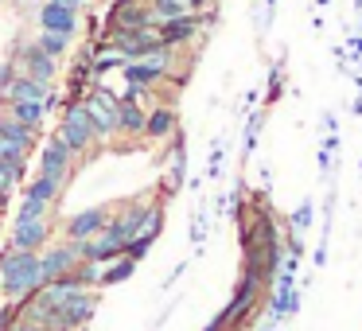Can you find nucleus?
<instances>
[{
  "mask_svg": "<svg viewBox=\"0 0 362 331\" xmlns=\"http://www.w3.org/2000/svg\"><path fill=\"white\" fill-rule=\"evenodd\" d=\"M8 66H12L16 74H24V79L40 82V86H55V74H59V59L43 55L35 43H20Z\"/></svg>",
  "mask_w": 362,
  "mask_h": 331,
  "instance_id": "obj_5",
  "label": "nucleus"
},
{
  "mask_svg": "<svg viewBox=\"0 0 362 331\" xmlns=\"http://www.w3.org/2000/svg\"><path fill=\"white\" fill-rule=\"evenodd\" d=\"M206 4H211V0H191V8H195V12H199V8H206Z\"/></svg>",
  "mask_w": 362,
  "mask_h": 331,
  "instance_id": "obj_30",
  "label": "nucleus"
},
{
  "mask_svg": "<svg viewBox=\"0 0 362 331\" xmlns=\"http://www.w3.org/2000/svg\"><path fill=\"white\" fill-rule=\"evenodd\" d=\"M8 331H43V327H35V323H28V320H16Z\"/></svg>",
  "mask_w": 362,
  "mask_h": 331,
  "instance_id": "obj_27",
  "label": "nucleus"
},
{
  "mask_svg": "<svg viewBox=\"0 0 362 331\" xmlns=\"http://www.w3.org/2000/svg\"><path fill=\"white\" fill-rule=\"evenodd\" d=\"M110 214H113V207H86V211L71 214L66 226H63V242H86V238L102 234Z\"/></svg>",
  "mask_w": 362,
  "mask_h": 331,
  "instance_id": "obj_8",
  "label": "nucleus"
},
{
  "mask_svg": "<svg viewBox=\"0 0 362 331\" xmlns=\"http://www.w3.org/2000/svg\"><path fill=\"white\" fill-rule=\"evenodd\" d=\"M144 94H148V90H144V86H129V90H125V94H121V98H117V102H141V98H144Z\"/></svg>",
  "mask_w": 362,
  "mask_h": 331,
  "instance_id": "obj_26",
  "label": "nucleus"
},
{
  "mask_svg": "<svg viewBox=\"0 0 362 331\" xmlns=\"http://www.w3.org/2000/svg\"><path fill=\"white\" fill-rule=\"evenodd\" d=\"M43 245H51V222H47V219H24V222H12L8 250L40 253Z\"/></svg>",
  "mask_w": 362,
  "mask_h": 331,
  "instance_id": "obj_9",
  "label": "nucleus"
},
{
  "mask_svg": "<svg viewBox=\"0 0 362 331\" xmlns=\"http://www.w3.org/2000/svg\"><path fill=\"white\" fill-rule=\"evenodd\" d=\"M203 331H226V323H222V315H214V320L211 323H206V327Z\"/></svg>",
  "mask_w": 362,
  "mask_h": 331,
  "instance_id": "obj_28",
  "label": "nucleus"
},
{
  "mask_svg": "<svg viewBox=\"0 0 362 331\" xmlns=\"http://www.w3.org/2000/svg\"><path fill=\"white\" fill-rule=\"evenodd\" d=\"M35 141H40L35 129H24L20 121H12V117H0V160H4V164L28 172V156H32Z\"/></svg>",
  "mask_w": 362,
  "mask_h": 331,
  "instance_id": "obj_3",
  "label": "nucleus"
},
{
  "mask_svg": "<svg viewBox=\"0 0 362 331\" xmlns=\"http://www.w3.org/2000/svg\"><path fill=\"white\" fill-rule=\"evenodd\" d=\"M136 261L133 257H113V261H102V277H98V289H113V284H121L125 277H133Z\"/></svg>",
  "mask_w": 362,
  "mask_h": 331,
  "instance_id": "obj_18",
  "label": "nucleus"
},
{
  "mask_svg": "<svg viewBox=\"0 0 362 331\" xmlns=\"http://www.w3.org/2000/svg\"><path fill=\"white\" fill-rule=\"evenodd\" d=\"M180 121H175V105H168V102H160V105H152L148 113H144V137L148 141H172L175 133H180Z\"/></svg>",
  "mask_w": 362,
  "mask_h": 331,
  "instance_id": "obj_12",
  "label": "nucleus"
},
{
  "mask_svg": "<svg viewBox=\"0 0 362 331\" xmlns=\"http://www.w3.org/2000/svg\"><path fill=\"white\" fill-rule=\"evenodd\" d=\"M47 211H51V207L47 203H35V199H20V207H16V219H12V222H24V219H47Z\"/></svg>",
  "mask_w": 362,
  "mask_h": 331,
  "instance_id": "obj_23",
  "label": "nucleus"
},
{
  "mask_svg": "<svg viewBox=\"0 0 362 331\" xmlns=\"http://www.w3.org/2000/svg\"><path fill=\"white\" fill-rule=\"evenodd\" d=\"M20 180H24V172L0 160V207H8V199H12V191H16Z\"/></svg>",
  "mask_w": 362,
  "mask_h": 331,
  "instance_id": "obj_22",
  "label": "nucleus"
},
{
  "mask_svg": "<svg viewBox=\"0 0 362 331\" xmlns=\"http://www.w3.org/2000/svg\"><path fill=\"white\" fill-rule=\"evenodd\" d=\"M40 289H43L40 253H24V250L0 253V296L8 300V304H24Z\"/></svg>",
  "mask_w": 362,
  "mask_h": 331,
  "instance_id": "obj_1",
  "label": "nucleus"
},
{
  "mask_svg": "<svg viewBox=\"0 0 362 331\" xmlns=\"http://www.w3.org/2000/svg\"><path fill=\"white\" fill-rule=\"evenodd\" d=\"M78 265H82L78 242H55V245H43V250H40L43 284H47V281H59V277H71Z\"/></svg>",
  "mask_w": 362,
  "mask_h": 331,
  "instance_id": "obj_7",
  "label": "nucleus"
},
{
  "mask_svg": "<svg viewBox=\"0 0 362 331\" xmlns=\"http://www.w3.org/2000/svg\"><path fill=\"white\" fill-rule=\"evenodd\" d=\"M74 160H78V156H74L59 137H51V141L43 144V152H40V175H47V180H55V183H66Z\"/></svg>",
  "mask_w": 362,
  "mask_h": 331,
  "instance_id": "obj_10",
  "label": "nucleus"
},
{
  "mask_svg": "<svg viewBox=\"0 0 362 331\" xmlns=\"http://www.w3.org/2000/svg\"><path fill=\"white\" fill-rule=\"evenodd\" d=\"M144 105L141 102H117V133L121 137H144Z\"/></svg>",
  "mask_w": 362,
  "mask_h": 331,
  "instance_id": "obj_17",
  "label": "nucleus"
},
{
  "mask_svg": "<svg viewBox=\"0 0 362 331\" xmlns=\"http://www.w3.org/2000/svg\"><path fill=\"white\" fill-rule=\"evenodd\" d=\"M113 28H121V32H141V28H152L148 4H144V0H117V8H113Z\"/></svg>",
  "mask_w": 362,
  "mask_h": 331,
  "instance_id": "obj_14",
  "label": "nucleus"
},
{
  "mask_svg": "<svg viewBox=\"0 0 362 331\" xmlns=\"http://www.w3.org/2000/svg\"><path fill=\"white\" fill-rule=\"evenodd\" d=\"M82 331H86V327H82Z\"/></svg>",
  "mask_w": 362,
  "mask_h": 331,
  "instance_id": "obj_31",
  "label": "nucleus"
},
{
  "mask_svg": "<svg viewBox=\"0 0 362 331\" xmlns=\"http://www.w3.org/2000/svg\"><path fill=\"white\" fill-rule=\"evenodd\" d=\"M35 47H40L43 55L59 59V55H66V51H71V35H63V32H40Z\"/></svg>",
  "mask_w": 362,
  "mask_h": 331,
  "instance_id": "obj_21",
  "label": "nucleus"
},
{
  "mask_svg": "<svg viewBox=\"0 0 362 331\" xmlns=\"http://www.w3.org/2000/svg\"><path fill=\"white\" fill-rule=\"evenodd\" d=\"M59 191H63V183L47 180V175H35V180L24 187V195H28V199H35V203H47V207H51V203L59 199Z\"/></svg>",
  "mask_w": 362,
  "mask_h": 331,
  "instance_id": "obj_20",
  "label": "nucleus"
},
{
  "mask_svg": "<svg viewBox=\"0 0 362 331\" xmlns=\"http://www.w3.org/2000/svg\"><path fill=\"white\" fill-rule=\"evenodd\" d=\"M4 102H24V105H43V110H51V105H55V86H40V82L16 74V79L4 86Z\"/></svg>",
  "mask_w": 362,
  "mask_h": 331,
  "instance_id": "obj_11",
  "label": "nucleus"
},
{
  "mask_svg": "<svg viewBox=\"0 0 362 331\" xmlns=\"http://www.w3.org/2000/svg\"><path fill=\"white\" fill-rule=\"evenodd\" d=\"M78 102H82V110H86L90 125H94V137L98 141H110V137L117 133V94H110L105 82H94Z\"/></svg>",
  "mask_w": 362,
  "mask_h": 331,
  "instance_id": "obj_2",
  "label": "nucleus"
},
{
  "mask_svg": "<svg viewBox=\"0 0 362 331\" xmlns=\"http://www.w3.org/2000/svg\"><path fill=\"white\" fill-rule=\"evenodd\" d=\"M16 320H20V308H16V304H4V308H0V331H8Z\"/></svg>",
  "mask_w": 362,
  "mask_h": 331,
  "instance_id": "obj_25",
  "label": "nucleus"
},
{
  "mask_svg": "<svg viewBox=\"0 0 362 331\" xmlns=\"http://www.w3.org/2000/svg\"><path fill=\"white\" fill-rule=\"evenodd\" d=\"M4 117H12V121H20L24 129H35V133H40V125H43V117H47V110H43V105L8 102V113H4Z\"/></svg>",
  "mask_w": 362,
  "mask_h": 331,
  "instance_id": "obj_19",
  "label": "nucleus"
},
{
  "mask_svg": "<svg viewBox=\"0 0 362 331\" xmlns=\"http://www.w3.org/2000/svg\"><path fill=\"white\" fill-rule=\"evenodd\" d=\"M74 28H78V12L74 8H63V4H55V0H47V4L40 8V32L74 35Z\"/></svg>",
  "mask_w": 362,
  "mask_h": 331,
  "instance_id": "obj_15",
  "label": "nucleus"
},
{
  "mask_svg": "<svg viewBox=\"0 0 362 331\" xmlns=\"http://www.w3.org/2000/svg\"><path fill=\"white\" fill-rule=\"evenodd\" d=\"M55 4H63V8H74V12L82 8V0H55Z\"/></svg>",
  "mask_w": 362,
  "mask_h": 331,
  "instance_id": "obj_29",
  "label": "nucleus"
},
{
  "mask_svg": "<svg viewBox=\"0 0 362 331\" xmlns=\"http://www.w3.org/2000/svg\"><path fill=\"white\" fill-rule=\"evenodd\" d=\"M110 43L113 51H117L125 63H133V59H144L152 55V51H160L164 43H160V32L156 28H141V32H121V28H110Z\"/></svg>",
  "mask_w": 362,
  "mask_h": 331,
  "instance_id": "obj_6",
  "label": "nucleus"
},
{
  "mask_svg": "<svg viewBox=\"0 0 362 331\" xmlns=\"http://www.w3.org/2000/svg\"><path fill=\"white\" fill-rule=\"evenodd\" d=\"M183 16H195L191 0H148V20H152V28L172 24V20H183Z\"/></svg>",
  "mask_w": 362,
  "mask_h": 331,
  "instance_id": "obj_16",
  "label": "nucleus"
},
{
  "mask_svg": "<svg viewBox=\"0 0 362 331\" xmlns=\"http://www.w3.org/2000/svg\"><path fill=\"white\" fill-rule=\"evenodd\" d=\"M55 137L74 152V156H82V152H90V149L98 144L94 125H90V117H86V110H82V102H71V105L63 110V117H59V133H55Z\"/></svg>",
  "mask_w": 362,
  "mask_h": 331,
  "instance_id": "obj_4",
  "label": "nucleus"
},
{
  "mask_svg": "<svg viewBox=\"0 0 362 331\" xmlns=\"http://www.w3.org/2000/svg\"><path fill=\"white\" fill-rule=\"evenodd\" d=\"M199 12L195 16H183V20H172V24H160L156 32H160V43H164L168 51H180V47H187L191 40H199Z\"/></svg>",
  "mask_w": 362,
  "mask_h": 331,
  "instance_id": "obj_13",
  "label": "nucleus"
},
{
  "mask_svg": "<svg viewBox=\"0 0 362 331\" xmlns=\"http://www.w3.org/2000/svg\"><path fill=\"white\" fill-rule=\"evenodd\" d=\"M308 222H312V203L304 199V203L296 207V214H292V238H300V234H304V230H308Z\"/></svg>",
  "mask_w": 362,
  "mask_h": 331,
  "instance_id": "obj_24",
  "label": "nucleus"
}]
</instances>
